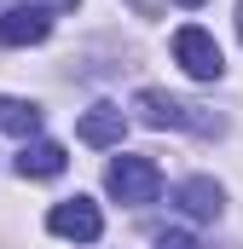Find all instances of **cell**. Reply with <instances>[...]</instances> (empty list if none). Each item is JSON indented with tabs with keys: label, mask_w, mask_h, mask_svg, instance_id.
I'll use <instances>...</instances> for the list:
<instances>
[{
	"label": "cell",
	"mask_w": 243,
	"mask_h": 249,
	"mask_svg": "<svg viewBox=\"0 0 243 249\" xmlns=\"http://www.w3.org/2000/svg\"><path fill=\"white\" fill-rule=\"evenodd\" d=\"M47 232L52 238H75V244H93L104 232V214H99L93 197H64V203L47 209Z\"/></svg>",
	"instance_id": "277c9868"
},
{
	"label": "cell",
	"mask_w": 243,
	"mask_h": 249,
	"mask_svg": "<svg viewBox=\"0 0 243 249\" xmlns=\"http://www.w3.org/2000/svg\"><path fill=\"white\" fill-rule=\"evenodd\" d=\"M104 191H110L116 203L145 209V203H156V191H162V168H156L151 157H116V162L104 168Z\"/></svg>",
	"instance_id": "7a4b0ae2"
},
{
	"label": "cell",
	"mask_w": 243,
	"mask_h": 249,
	"mask_svg": "<svg viewBox=\"0 0 243 249\" xmlns=\"http://www.w3.org/2000/svg\"><path fill=\"white\" fill-rule=\"evenodd\" d=\"M174 58H180V70L191 75V81H220V47H214V35L203 29V23H185V29H174Z\"/></svg>",
	"instance_id": "3957f363"
},
{
	"label": "cell",
	"mask_w": 243,
	"mask_h": 249,
	"mask_svg": "<svg viewBox=\"0 0 243 249\" xmlns=\"http://www.w3.org/2000/svg\"><path fill=\"white\" fill-rule=\"evenodd\" d=\"M238 35H243V6H238Z\"/></svg>",
	"instance_id": "4fadbf2b"
},
{
	"label": "cell",
	"mask_w": 243,
	"mask_h": 249,
	"mask_svg": "<svg viewBox=\"0 0 243 249\" xmlns=\"http://www.w3.org/2000/svg\"><path fill=\"white\" fill-rule=\"evenodd\" d=\"M41 105H29V99H0V133H17V139H35L41 133Z\"/></svg>",
	"instance_id": "9c48e42d"
},
{
	"label": "cell",
	"mask_w": 243,
	"mask_h": 249,
	"mask_svg": "<svg viewBox=\"0 0 243 249\" xmlns=\"http://www.w3.org/2000/svg\"><path fill=\"white\" fill-rule=\"evenodd\" d=\"M174 6H203V0H174Z\"/></svg>",
	"instance_id": "7c38bea8"
},
{
	"label": "cell",
	"mask_w": 243,
	"mask_h": 249,
	"mask_svg": "<svg viewBox=\"0 0 243 249\" xmlns=\"http://www.w3.org/2000/svg\"><path fill=\"white\" fill-rule=\"evenodd\" d=\"M174 203H180L191 220H220V214H226V191L214 186V180H203V174L185 180V186L174 191Z\"/></svg>",
	"instance_id": "52a82bcc"
},
{
	"label": "cell",
	"mask_w": 243,
	"mask_h": 249,
	"mask_svg": "<svg viewBox=\"0 0 243 249\" xmlns=\"http://www.w3.org/2000/svg\"><path fill=\"white\" fill-rule=\"evenodd\" d=\"M87 145H122V133H127V116H122V105H93L81 127H75Z\"/></svg>",
	"instance_id": "ba28073f"
},
{
	"label": "cell",
	"mask_w": 243,
	"mask_h": 249,
	"mask_svg": "<svg viewBox=\"0 0 243 249\" xmlns=\"http://www.w3.org/2000/svg\"><path fill=\"white\" fill-rule=\"evenodd\" d=\"M52 35V12L47 6H12V12H0V47H35V41H47Z\"/></svg>",
	"instance_id": "5b68a950"
},
{
	"label": "cell",
	"mask_w": 243,
	"mask_h": 249,
	"mask_svg": "<svg viewBox=\"0 0 243 249\" xmlns=\"http://www.w3.org/2000/svg\"><path fill=\"white\" fill-rule=\"evenodd\" d=\"M64 162H69V157H64L58 139H23V151H17V162H12V168H17L23 180H58Z\"/></svg>",
	"instance_id": "8992f818"
},
{
	"label": "cell",
	"mask_w": 243,
	"mask_h": 249,
	"mask_svg": "<svg viewBox=\"0 0 243 249\" xmlns=\"http://www.w3.org/2000/svg\"><path fill=\"white\" fill-rule=\"evenodd\" d=\"M133 6H139V12H156V6H151V0H133Z\"/></svg>",
	"instance_id": "8fae6325"
},
{
	"label": "cell",
	"mask_w": 243,
	"mask_h": 249,
	"mask_svg": "<svg viewBox=\"0 0 243 249\" xmlns=\"http://www.w3.org/2000/svg\"><path fill=\"white\" fill-rule=\"evenodd\" d=\"M133 110H139V122L145 127H185V133H226V122L214 116V110H203V105H185L174 93H162V87H145V93H133Z\"/></svg>",
	"instance_id": "6da1fadb"
},
{
	"label": "cell",
	"mask_w": 243,
	"mask_h": 249,
	"mask_svg": "<svg viewBox=\"0 0 243 249\" xmlns=\"http://www.w3.org/2000/svg\"><path fill=\"white\" fill-rule=\"evenodd\" d=\"M151 249H203V244H197L191 232H156V244H151Z\"/></svg>",
	"instance_id": "30bf717a"
}]
</instances>
